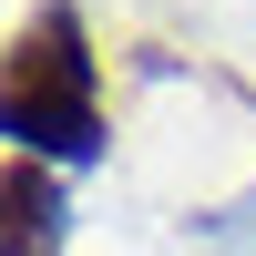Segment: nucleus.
<instances>
[{
	"instance_id": "f257e3e1",
	"label": "nucleus",
	"mask_w": 256,
	"mask_h": 256,
	"mask_svg": "<svg viewBox=\"0 0 256 256\" xmlns=\"http://www.w3.org/2000/svg\"><path fill=\"white\" fill-rule=\"evenodd\" d=\"M10 134L20 154H62L82 164L102 144V113H92V52H82V20L72 10H41L31 31L10 41Z\"/></svg>"
},
{
	"instance_id": "f03ea898",
	"label": "nucleus",
	"mask_w": 256,
	"mask_h": 256,
	"mask_svg": "<svg viewBox=\"0 0 256 256\" xmlns=\"http://www.w3.org/2000/svg\"><path fill=\"white\" fill-rule=\"evenodd\" d=\"M0 205H10V246H0V256H52V246H62V184L41 174L31 154H10Z\"/></svg>"
}]
</instances>
